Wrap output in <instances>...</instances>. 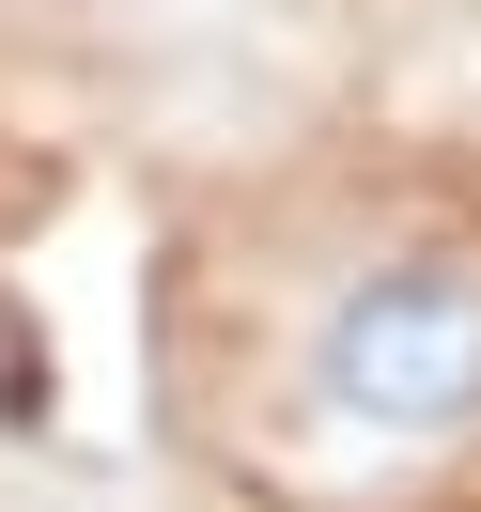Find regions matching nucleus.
Listing matches in <instances>:
<instances>
[{
  "instance_id": "1",
  "label": "nucleus",
  "mask_w": 481,
  "mask_h": 512,
  "mask_svg": "<svg viewBox=\"0 0 481 512\" xmlns=\"http://www.w3.org/2000/svg\"><path fill=\"white\" fill-rule=\"evenodd\" d=\"M311 404L342 435H466L481 419V264L466 249L357 264L311 326Z\"/></svg>"
}]
</instances>
